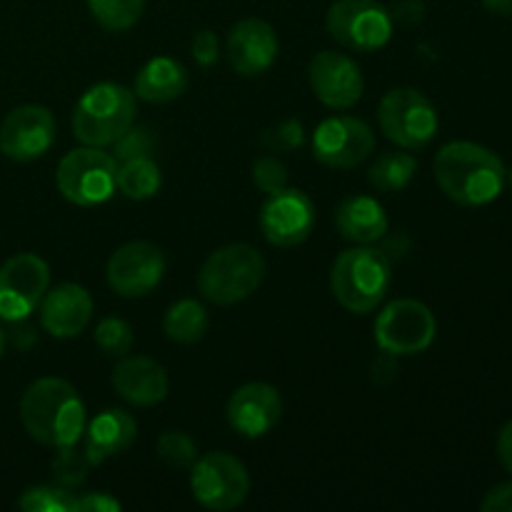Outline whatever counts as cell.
<instances>
[{
    "instance_id": "obj_19",
    "label": "cell",
    "mask_w": 512,
    "mask_h": 512,
    "mask_svg": "<svg viewBox=\"0 0 512 512\" xmlns=\"http://www.w3.org/2000/svg\"><path fill=\"white\" fill-rule=\"evenodd\" d=\"M110 383H113L115 393L135 408H153V405L163 403L170 390V380L163 365L145 355L120 358L110 375Z\"/></svg>"
},
{
    "instance_id": "obj_27",
    "label": "cell",
    "mask_w": 512,
    "mask_h": 512,
    "mask_svg": "<svg viewBox=\"0 0 512 512\" xmlns=\"http://www.w3.org/2000/svg\"><path fill=\"white\" fill-rule=\"evenodd\" d=\"M95 23L110 33H125L143 18L145 0H88Z\"/></svg>"
},
{
    "instance_id": "obj_40",
    "label": "cell",
    "mask_w": 512,
    "mask_h": 512,
    "mask_svg": "<svg viewBox=\"0 0 512 512\" xmlns=\"http://www.w3.org/2000/svg\"><path fill=\"white\" fill-rule=\"evenodd\" d=\"M483 5L493 15H512V0H483Z\"/></svg>"
},
{
    "instance_id": "obj_14",
    "label": "cell",
    "mask_w": 512,
    "mask_h": 512,
    "mask_svg": "<svg viewBox=\"0 0 512 512\" xmlns=\"http://www.w3.org/2000/svg\"><path fill=\"white\" fill-rule=\"evenodd\" d=\"M315 228V203L300 188H283L268 195L260 208V230L273 248H295Z\"/></svg>"
},
{
    "instance_id": "obj_12",
    "label": "cell",
    "mask_w": 512,
    "mask_h": 512,
    "mask_svg": "<svg viewBox=\"0 0 512 512\" xmlns=\"http://www.w3.org/2000/svg\"><path fill=\"white\" fill-rule=\"evenodd\" d=\"M375 153V133L365 120L353 115H333L313 133V155L325 168L348 170L365 163Z\"/></svg>"
},
{
    "instance_id": "obj_8",
    "label": "cell",
    "mask_w": 512,
    "mask_h": 512,
    "mask_svg": "<svg viewBox=\"0 0 512 512\" xmlns=\"http://www.w3.org/2000/svg\"><path fill=\"white\" fill-rule=\"evenodd\" d=\"M375 343L383 353L405 358V355H418L433 345L438 335L433 310L425 303L413 298L393 300L380 310L375 320Z\"/></svg>"
},
{
    "instance_id": "obj_15",
    "label": "cell",
    "mask_w": 512,
    "mask_h": 512,
    "mask_svg": "<svg viewBox=\"0 0 512 512\" xmlns=\"http://www.w3.org/2000/svg\"><path fill=\"white\" fill-rule=\"evenodd\" d=\"M58 123L45 105H20L0 123V153L15 163L38 160L53 148Z\"/></svg>"
},
{
    "instance_id": "obj_31",
    "label": "cell",
    "mask_w": 512,
    "mask_h": 512,
    "mask_svg": "<svg viewBox=\"0 0 512 512\" xmlns=\"http://www.w3.org/2000/svg\"><path fill=\"white\" fill-rule=\"evenodd\" d=\"M88 468L90 463L85 460L83 453L75 450V445H70V448H58V455H55L53 465H50L55 485H60V488L65 490H75L78 485H83L85 478H88Z\"/></svg>"
},
{
    "instance_id": "obj_17",
    "label": "cell",
    "mask_w": 512,
    "mask_h": 512,
    "mask_svg": "<svg viewBox=\"0 0 512 512\" xmlns=\"http://www.w3.org/2000/svg\"><path fill=\"white\" fill-rule=\"evenodd\" d=\"M278 48V33L273 25L260 18H245L230 28L225 55L235 73L243 78H258L273 68Z\"/></svg>"
},
{
    "instance_id": "obj_28",
    "label": "cell",
    "mask_w": 512,
    "mask_h": 512,
    "mask_svg": "<svg viewBox=\"0 0 512 512\" xmlns=\"http://www.w3.org/2000/svg\"><path fill=\"white\" fill-rule=\"evenodd\" d=\"M155 455L168 468L190 470V465L198 460V445L183 430H165L155 443Z\"/></svg>"
},
{
    "instance_id": "obj_42",
    "label": "cell",
    "mask_w": 512,
    "mask_h": 512,
    "mask_svg": "<svg viewBox=\"0 0 512 512\" xmlns=\"http://www.w3.org/2000/svg\"><path fill=\"white\" fill-rule=\"evenodd\" d=\"M505 180H508V183H510V188H512V168L508 170V178H505Z\"/></svg>"
},
{
    "instance_id": "obj_24",
    "label": "cell",
    "mask_w": 512,
    "mask_h": 512,
    "mask_svg": "<svg viewBox=\"0 0 512 512\" xmlns=\"http://www.w3.org/2000/svg\"><path fill=\"white\" fill-rule=\"evenodd\" d=\"M208 325V310H205L203 303L193 298H183L173 303L163 318L165 338L180 345H193L203 340L205 333H208Z\"/></svg>"
},
{
    "instance_id": "obj_7",
    "label": "cell",
    "mask_w": 512,
    "mask_h": 512,
    "mask_svg": "<svg viewBox=\"0 0 512 512\" xmlns=\"http://www.w3.org/2000/svg\"><path fill=\"white\" fill-rule=\"evenodd\" d=\"M380 130L403 150H423L438 133V110L415 88L388 90L378 108Z\"/></svg>"
},
{
    "instance_id": "obj_18",
    "label": "cell",
    "mask_w": 512,
    "mask_h": 512,
    "mask_svg": "<svg viewBox=\"0 0 512 512\" xmlns=\"http://www.w3.org/2000/svg\"><path fill=\"white\" fill-rule=\"evenodd\" d=\"M283 415L280 393L268 383L240 385L228 400L225 418L228 425L243 438L255 440L268 435Z\"/></svg>"
},
{
    "instance_id": "obj_30",
    "label": "cell",
    "mask_w": 512,
    "mask_h": 512,
    "mask_svg": "<svg viewBox=\"0 0 512 512\" xmlns=\"http://www.w3.org/2000/svg\"><path fill=\"white\" fill-rule=\"evenodd\" d=\"M95 343L110 358H125L135 345V333L128 320L103 318L95 325Z\"/></svg>"
},
{
    "instance_id": "obj_32",
    "label": "cell",
    "mask_w": 512,
    "mask_h": 512,
    "mask_svg": "<svg viewBox=\"0 0 512 512\" xmlns=\"http://www.w3.org/2000/svg\"><path fill=\"white\" fill-rule=\"evenodd\" d=\"M155 143H158V140H155L153 130L145 128V125H135L133 123L113 143L115 145L113 158L118 160V163H123V160H130V158H145V155L153 153Z\"/></svg>"
},
{
    "instance_id": "obj_36",
    "label": "cell",
    "mask_w": 512,
    "mask_h": 512,
    "mask_svg": "<svg viewBox=\"0 0 512 512\" xmlns=\"http://www.w3.org/2000/svg\"><path fill=\"white\" fill-rule=\"evenodd\" d=\"M483 512H512V483H500L485 493L483 503H480Z\"/></svg>"
},
{
    "instance_id": "obj_38",
    "label": "cell",
    "mask_w": 512,
    "mask_h": 512,
    "mask_svg": "<svg viewBox=\"0 0 512 512\" xmlns=\"http://www.w3.org/2000/svg\"><path fill=\"white\" fill-rule=\"evenodd\" d=\"M498 458L503 463V468L512 475V420L500 428L498 435Z\"/></svg>"
},
{
    "instance_id": "obj_3",
    "label": "cell",
    "mask_w": 512,
    "mask_h": 512,
    "mask_svg": "<svg viewBox=\"0 0 512 512\" xmlns=\"http://www.w3.org/2000/svg\"><path fill=\"white\" fill-rule=\"evenodd\" d=\"M393 283L390 258L370 245L343 250L330 268V290L348 313L368 315L378 308Z\"/></svg>"
},
{
    "instance_id": "obj_26",
    "label": "cell",
    "mask_w": 512,
    "mask_h": 512,
    "mask_svg": "<svg viewBox=\"0 0 512 512\" xmlns=\"http://www.w3.org/2000/svg\"><path fill=\"white\" fill-rule=\"evenodd\" d=\"M418 160L410 153H380L368 170V183L380 193H398L415 178Z\"/></svg>"
},
{
    "instance_id": "obj_21",
    "label": "cell",
    "mask_w": 512,
    "mask_h": 512,
    "mask_svg": "<svg viewBox=\"0 0 512 512\" xmlns=\"http://www.w3.org/2000/svg\"><path fill=\"white\" fill-rule=\"evenodd\" d=\"M85 460L90 465H103L105 460L125 453L135 443L138 423L130 413L120 408L103 410L85 425Z\"/></svg>"
},
{
    "instance_id": "obj_34",
    "label": "cell",
    "mask_w": 512,
    "mask_h": 512,
    "mask_svg": "<svg viewBox=\"0 0 512 512\" xmlns=\"http://www.w3.org/2000/svg\"><path fill=\"white\" fill-rule=\"evenodd\" d=\"M305 140V130L300 120H283L275 128L265 130L263 133V143L268 150H278V153H285V150H295L300 148Z\"/></svg>"
},
{
    "instance_id": "obj_25",
    "label": "cell",
    "mask_w": 512,
    "mask_h": 512,
    "mask_svg": "<svg viewBox=\"0 0 512 512\" xmlns=\"http://www.w3.org/2000/svg\"><path fill=\"white\" fill-rule=\"evenodd\" d=\"M163 175H160L158 163L150 155L145 158H130L118 163V175H115V185L120 193L130 200H148L160 190Z\"/></svg>"
},
{
    "instance_id": "obj_23",
    "label": "cell",
    "mask_w": 512,
    "mask_h": 512,
    "mask_svg": "<svg viewBox=\"0 0 512 512\" xmlns=\"http://www.w3.org/2000/svg\"><path fill=\"white\" fill-rule=\"evenodd\" d=\"M190 75L183 63L173 58H153L138 70L135 75V98L145 100V103H173L180 95L188 90Z\"/></svg>"
},
{
    "instance_id": "obj_37",
    "label": "cell",
    "mask_w": 512,
    "mask_h": 512,
    "mask_svg": "<svg viewBox=\"0 0 512 512\" xmlns=\"http://www.w3.org/2000/svg\"><path fill=\"white\" fill-rule=\"evenodd\" d=\"M120 503L110 498L108 493H85L83 498H75L73 512H118Z\"/></svg>"
},
{
    "instance_id": "obj_33",
    "label": "cell",
    "mask_w": 512,
    "mask_h": 512,
    "mask_svg": "<svg viewBox=\"0 0 512 512\" xmlns=\"http://www.w3.org/2000/svg\"><path fill=\"white\" fill-rule=\"evenodd\" d=\"M253 183L265 195L280 193L283 188H288V168L275 155H263L253 163Z\"/></svg>"
},
{
    "instance_id": "obj_13",
    "label": "cell",
    "mask_w": 512,
    "mask_h": 512,
    "mask_svg": "<svg viewBox=\"0 0 512 512\" xmlns=\"http://www.w3.org/2000/svg\"><path fill=\"white\" fill-rule=\"evenodd\" d=\"M165 268L168 263L158 245L148 240H133V243L120 245L110 255L105 278H108L110 290L120 298H145L158 288Z\"/></svg>"
},
{
    "instance_id": "obj_29",
    "label": "cell",
    "mask_w": 512,
    "mask_h": 512,
    "mask_svg": "<svg viewBox=\"0 0 512 512\" xmlns=\"http://www.w3.org/2000/svg\"><path fill=\"white\" fill-rule=\"evenodd\" d=\"M75 495L60 485H35L28 488L18 500L23 512H73Z\"/></svg>"
},
{
    "instance_id": "obj_11",
    "label": "cell",
    "mask_w": 512,
    "mask_h": 512,
    "mask_svg": "<svg viewBox=\"0 0 512 512\" xmlns=\"http://www.w3.org/2000/svg\"><path fill=\"white\" fill-rule=\"evenodd\" d=\"M50 285V268L40 255L20 253L0 265V320H28Z\"/></svg>"
},
{
    "instance_id": "obj_35",
    "label": "cell",
    "mask_w": 512,
    "mask_h": 512,
    "mask_svg": "<svg viewBox=\"0 0 512 512\" xmlns=\"http://www.w3.org/2000/svg\"><path fill=\"white\" fill-rule=\"evenodd\" d=\"M190 50H193V58L200 68H210V65L218 63L220 58L218 35H215L213 30H200V33H195Z\"/></svg>"
},
{
    "instance_id": "obj_16",
    "label": "cell",
    "mask_w": 512,
    "mask_h": 512,
    "mask_svg": "<svg viewBox=\"0 0 512 512\" xmlns=\"http://www.w3.org/2000/svg\"><path fill=\"white\" fill-rule=\"evenodd\" d=\"M308 80L315 98L333 110H348L363 98L365 80L350 55L320 50L308 65Z\"/></svg>"
},
{
    "instance_id": "obj_5",
    "label": "cell",
    "mask_w": 512,
    "mask_h": 512,
    "mask_svg": "<svg viewBox=\"0 0 512 512\" xmlns=\"http://www.w3.org/2000/svg\"><path fill=\"white\" fill-rule=\"evenodd\" d=\"M265 258L248 243H230L208 255L198 273V290L208 303L235 305L250 298L265 278Z\"/></svg>"
},
{
    "instance_id": "obj_20",
    "label": "cell",
    "mask_w": 512,
    "mask_h": 512,
    "mask_svg": "<svg viewBox=\"0 0 512 512\" xmlns=\"http://www.w3.org/2000/svg\"><path fill=\"white\" fill-rule=\"evenodd\" d=\"M93 318V298L78 283H63L48 290L40 303V325L58 340L75 338L83 333Z\"/></svg>"
},
{
    "instance_id": "obj_22",
    "label": "cell",
    "mask_w": 512,
    "mask_h": 512,
    "mask_svg": "<svg viewBox=\"0 0 512 512\" xmlns=\"http://www.w3.org/2000/svg\"><path fill=\"white\" fill-rule=\"evenodd\" d=\"M388 213L370 195H350L335 210V228L355 245H373L388 233Z\"/></svg>"
},
{
    "instance_id": "obj_4",
    "label": "cell",
    "mask_w": 512,
    "mask_h": 512,
    "mask_svg": "<svg viewBox=\"0 0 512 512\" xmlns=\"http://www.w3.org/2000/svg\"><path fill=\"white\" fill-rule=\"evenodd\" d=\"M138 115L135 93L118 83H98L85 90L73 108V135L83 145H113Z\"/></svg>"
},
{
    "instance_id": "obj_1",
    "label": "cell",
    "mask_w": 512,
    "mask_h": 512,
    "mask_svg": "<svg viewBox=\"0 0 512 512\" xmlns=\"http://www.w3.org/2000/svg\"><path fill=\"white\" fill-rule=\"evenodd\" d=\"M433 173L440 190L465 208H483L498 200L508 178L503 160L470 140L443 145L433 160Z\"/></svg>"
},
{
    "instance_id": "obj_41",
    "label": "cell",
    "mask_w": 512,
    "mask_h": 512,
    "mask_svg": "<svg viewBox=\"0 0 512 512\" xmlns=\"http://www.w3.org/2000/svg\"><path fill=\"white\" fill-rule=\"evenodd\" d=\"M5 345H8V333H5V328L0 325V358H3L5 353Z\"/></svg>"
},
{
    "instance_id": "obj_10",
    "label": "cell",
    "mask_w": 512,
    "mask_h": 512,
    "mask_svg": "<svg viewBox=\"0 0 512 512\" xmlns=\"http://www.w3.org/2000/svg\"><path fill=\"white\" fill-rule=\"evenodd\" d=\"M190 490L203 508L235 510L250 493L248 468L230 453H205L190 465Z\"/></svg>"
},
{
    "instance_id": "obj_9",
    "label": "cell",
    "mask_w": 512,
    "mask_h": 512,
    "mask_svg": "<svg viewBox=\"0 0 512 512\" xmlns=\"http://www.w3.org/2000/svg\"><path fill=\"white\" fill-rule=\"evenodd\" d=\"M325 25L335 43L358 53L385 48L393 38V13L378 0H335Z\"/></svg>"
},
{
    "instance_id": "obj_39",
    "label": "cell",
    "mask_w": 512,
    "mask_h": 512,
    "mask_svg": "<svg viewBox=\"0 0 512 512\" xmlns=\"http://www.w3.org/2000/svg\"><path fill=\"white\" fill-rule=\"evenodd\" d=\"M25 320H18V323H15V330H13V343L18 345L20 350H25V348H30V345L35 343V330L33 328H28V325H23Z\"/></svg>"
},
{
    "instance_id": "obj_6",
    "label": "cell",
    "mask_w": 512,
    "mask_h": 512,
    "mask_svg": "<svg viewBox=\"0 0 512 512\" xmlns=\"http://www.w3.org/2000/svg\"><path fill=\"white\" fill-rule=\"evenodd\" d=\"M115 175H118V160L103 148L85 145V148L70 150L60 160L55 185L68 203L95 208V205L108 203L118 190Z\"/></svg>"
},
{
    "instance_id": "obj_2",
    "label": "cell",
    "mask_w": 512,
    "mask_h": 512,
    "mask_svg": "<svg viewBox=\"0 0 512 512\" xmlns=\"http://www.w3.org/2000/svg\"><path fill=\"white\" fill-rule=\"evenodd\" d=\"M20 420L33 440L48 448H70L85 433V405L63 378H40L20 398Z\"/></svg>"
}]
</instances>
